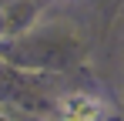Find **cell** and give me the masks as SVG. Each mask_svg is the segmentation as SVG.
Segmentation results:
<instances>
[{
  "label": "cell",
  "mask_w": 124,
  "mask_h": 121,
  "mask_svg": "<svg viewBox=\"0 0 124 121\" xmlns=\"http://www.w3.org/2000/svg\"><path fill=\"white\" fill-rule=\"evenodd\" d=\"M61 121H104V101L94 94H70L61 104Z\"/></svg>",
  "instance_id": "obj_1"
}]
</instances>
